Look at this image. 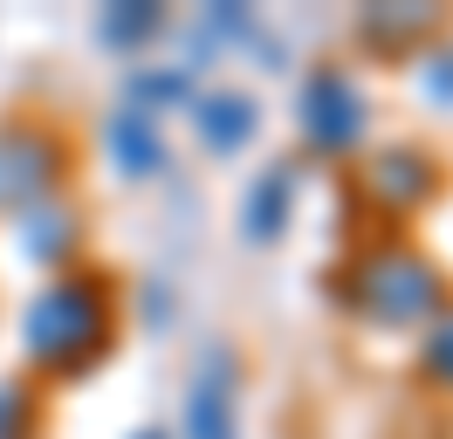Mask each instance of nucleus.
<instances>
[{
    "mask_svg": "<svg viewBox=\"0 0 453 439\" xmlns=\"http://www.w3.org/2000/svg\"><path fill=\"white\" fill-rule=\"evenodd\" d=\"M138 439H172V433H158V426H144V433H138Z\"/></svg>",
    "mask_w": 453,
    "mask_h": 439,
    "instance_id": "f3484780",
    "label": "nucleus"
},
{
    "mask_svg": "<svg viewBox=\"0 0 453 439\" xmlns=\"http://www.w3.org/2000/svg\"><path fill=\"white\" fill-rule=\"evenodd\" d=\"M419 89H426V104L453 110V42L426 49V62H419Z\"/></svg>",
    "mask_w": 453,
    "mask_h": 439,
    "instance_id": "dca6fc26",
    "label": "nucleus"
},
{
    "mask_svg": "<svg viewBox=\"0 0 453 439\" xmlns=\"http://www.w3.org/2000/svg\"><path fill=\"white\" fill-rule=\"evenodd\" d=\"M186 439H234V357L213 343L186 391Z\"/></svg>",
    "mask_w": 453,
    "mask_h": 439,
    "instance_id": "0eeeda50",
    "label": "nucleus"
},
{
    "mask_svg": "<svg viewBox=\"0 0 453 439\" xmlns=\"http://www.w3.org/2000/svg\"><path fill=\"white\" fill-rule=\"evenodd\" d=\"M76 241H83V227H76V206H62V199H42V206H28L21 213V227H14V247H21V261H35V268H56L76 254Z\"/></svg>",
    "mask_w": 453,
    "mask_h": 439,
    "instance_id": "1a4fd4ad",
    "label": "nucleus"
},
{
    "mask_svg": "<svg viewBox=\"0 0 453 439\" xmlns=\"http://www.w3.org/2000/svg\"><path fill=\"white\" fill-rule=\"evenodd\" d=\"M104 137H111V158H117L124 179H151V172L165 165V131H158V117L138 110V104L117 110L111 124H104Z\"/></svg>",
    "mask_w": 453,
    "mask_h": 439,
    "instance_id": "9d476101",
    "label": "nucleus"
},
{
    "mask_svg": "<svg viewBox=\"0 0 453 439\" xmlns=\"http://www.w3.org/2000/svg\"><path fill=\"white\" fill-rule=\"evenodd\" d=\"M296 192H303V165H268V172H255V186H248V199H241V234L255 247L282 241L288 220H296Z\"/></svg>",
    "mask_w": 453,
    "mask_h": 439,
    "instance_id": "6e6552de",
    "label": "nucleus"
},
{
    "mask_svg": "<svg viewBox=\"0 0 453 439\" xmlns=\"http://www.w3.org/2000/svg\"><path fill=\"white\" fill-rule=\"evenodd\" d=\"M419 371L433 384H447L453 391V309H440L433 323H426V350H419Z\"/></svg>",
    "mask_w": 453,
    "mask_h": 439,
    "instance_id": "4468645a",
    "label": "nucleus"
},
{
    "mask_svg": "<svg viewBox=\"0 0 453 439\" xmlns=\"http://www.w3.org/2000/svg\"><path fill=\"white\" fill-rule=\"evenodd\" d=\"M131 96H158V104H186L193 96V69H138L131 76Z\"/></svg>",
    "mask_w": 453,
    "mask_h": 439,
    "instance_id": "2eb2a0df",
    "label": "nucleus"
},
{
    "mask_svg": "<svg viewBox=\"0 0 453 439\" xmlns=\"http://www.w3.org/2000/svg\"><path fill=\"white\" fill-rule=\"evenodd\" d=\"M433 27H440V14H433V7H419V14H378V7H371L365 14V42H378V49H412V42H419V35H433Z\"/></svg>",
    "mask_w": 453,
    "mask_h": 439,
    "instance_id": "ddd939ff",
    "label": "nucleus"
},
{
    "mask_svg": "<svg viewBox=\"0 0 453 439\" xmlns=\"http://www.w3.org/2000/svg\"><path fill=\"white\" fill-rule=\"evenodd\" d=\"M151 35H165V7H111V14H104V42H111V49H144V42H151Z\"/></svg>",
    "mask_w": 453,
    "mask_h": 439,
    "instance_id": "f8f14e48",
    "label": "nucleus"
},
{
    "mask_svg": "<svg viewBox=\"0 0 453 439\" xmlns=\"http://www.w3.org/2000/svg\"><path fill=\"white\" fill-rule=\"evenodd\" d=\"M42 433V391L28 378H0V439H35Z\"/></svg>",
    "mask_w": 453,
    "mask_h": 439,
    "instance_id": "9b49d317",
    "label": "nucleus"
},
{
    "mask_svg": "<svg viewBox=\"0 0 453 439\" xmlns=\"http://www.w3.org/2000/svg\"><path fill=\"white\" fill-rule=\"evenodd\" d=\"M365 192L385 206L392 220H412L440 192V165L426 158L419 144H392V151H378L371 158V172H365Z\"/></svg>",
    "mask_w": 453,
    "mask_h": 439,
    "instance_id": "39448f33",
    "label": "nucleus"
},
{
    "mask_svg": "<svg viewBox=\"0 0 453 439\" xmlns=\"http://www.w3.org/2000/svg\"><path fill=\"white\" fill-rule=\"evenodd\" d=\"M193 131L213 158H241L261 131V104L248 89H206V96H193Z\"/></svg>",
    "mask_w": 453,
    "mask_h": 439,
    "instance_id": "423d86ee",
    "label": "nucleus"
},
{
    "mask_svg": "<svg viewBox=\"0 0 453 439\" xmlns=\"http://www.w3.org/2000/svg\"><path fill=\"white\" fill-rule=\"evenodd\" d=\"M296 131H303L310 158H350L371 131V104H365V89H357V76L337 69V62L310 69L303 96H296Z\"/></svg>",
    "mask_w": 453,
    "mask_h": 439,
    "instance_id": "7ed1b4c3",
    "label": "nucleus"
},
{
    "mask_svg": "<svg viewBox=\"0 0 453 439\" xmlns=\"http://www.w3.org/2000/svg\"><path fill=\"white\" fill-rule=\"evenodd\" d=\"M69 172V144L49 124H0V213H28L56 199V179Z\"/></svg>",
    "mask_w": 453,
    "mask_h": 439,
    "instance_id": "20e7f679",
    "label": "nucleus"
},
{
    "mask_svg": "<svg viewBox=\"0 0 453 439\" xmlns=\"http://www.w3.org/2000/svg\"><path fill=\"white\" fill-rule=\"evenodd\" d=\"M440 296L447 281L440 268L426 261L419 247H371L357 268L343 274V309H357L365 323H385V329H412V323H433L440 316Z\"/></svg>",
    "mask_w": 453,
    "mask_h": 439,
    "instance_id": "f03ea898",
    "label": "nucleus"
},
{
    "mask_svg": "<svg viewBox=\"0 0 453 439\" xmlns=\"http://www.w3.org/2000/svg\"><path fill=\"white\" fill-rule=\"evenodd\" d=\"M111 350V289L96 274H56L21 309V357L49 378H83Z\"/></svg>",
    "mask_w": 453,
    "mask_h": 439,
    "instance_id": "f257e3e1",
    "label": "nucleus"
}]
</instances>
